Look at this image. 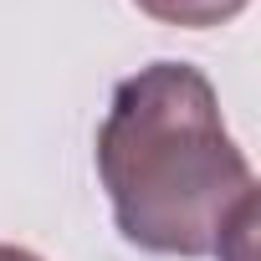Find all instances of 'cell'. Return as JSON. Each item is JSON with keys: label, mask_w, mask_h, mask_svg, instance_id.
Instances as JSON below:
<instances>
[{"label": "cell", "mask_w": 261, "mask_h": 261, "mask_svg": "<svg viewBox=\"0 0 261 261\" xmlns=\"http://www.w3.org/2000/svg\"><path fill=\"white\" fill-rule=\"evenodd\" d=\"M97 179L128 246L179 261H251L256 174L200 67L149 62L113 87Z\"/></svg>", "instance_id": "obj_1"}, {"label": "cell", "mask_w": 261, "mask_h": 261, "mask_svg": "<svg viewBox=\"0 0 261 261\" xmlns=\"http://www.w3.org/2000/svg\"><path fill=\"white\" fill-rule=\"evenodd\" d=\"M134 6L159 21V26H185V31H205V26H225L236 21L251 0H134Z\"/></svg>", "instance_id": "obj_2"}, {"label": "cell", "mask_w": 261, "mask_h": 261, "mask_svg": "<svg viewBox=\"0 0 261 261\" xmlns=\"http://www.w3.org/2000/svg\"><path fill=\"white\" fill-rule=\"evenodd\" d=\"M0 261H41V256L26 251V246H6V241H0Z\"/></svg>", "instance_id": "obj_3"}]
</instances>
